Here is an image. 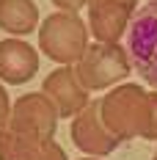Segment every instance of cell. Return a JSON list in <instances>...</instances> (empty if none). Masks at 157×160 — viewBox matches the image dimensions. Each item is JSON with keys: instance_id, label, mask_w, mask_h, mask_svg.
Wrapping results in <instances>:
<instances>
[{"instance_id": "obj_1", "label": "cell", "mask_w": 157, "mask_h": 160, "mask_svg": "<svg viewBox=\"0 0 157 160\" xmlns=\"http://www.w3.org/2000/svg\"><path fill=\"white\" fill-rule=\"evenodd\" d=\"M149 105L152 102L146 88L135 83H121L99 99V116L108 132H113L119 141H132L135 135H143L149 124Z\"/></svg>"}, {"instance_id": "obj_2", "label": "cell", "mask_w": 157, "mask_h": 160, "mask_svg": "<svg viewBox=\"0 0 157 160\" xmlns=\"http://www.w3.org/2000/svg\"><path fill=\"white\" fill-rule=\"evenodd\" d=\"M39 47L50 61L72 66L83 58L88 50V31L86 22L75 11H58L50 14L39 28Z\"/></svg>"}, {"instance_id": "obj_3", "label": "cell", "mask_w": 157, "mask_h": 160, "mask_svg": "<svg viewBox=\"0 0 157 160\" xmlns=\"http://www.w3.org/2000/svg\"><path fill=\"white\" fill-rule=\"evenodd\" d=\"M75 72L88 91H102L113 83L130 78L132 61H130V52L121 44L96 42V44H88V50L83 52V58L75 66Z\"/></svg>"}, {"instance_id": "obj_4", "label": "cell", "mask_w": 157, "mask_h": 160, "mask_svg": "<svg viewBox=\"0 0 157 160\" xmlns=\"http://www.w3.org/2000/svg\"><path fill=\"white\" fill-rule=\"evenodd\" d=\"M130 61L135 72L157 91V0L141 6L130 22Z\"/></svg>"}, {"instance_id": "obj_5", "label": "cell", "mask_w": 157, "mask_h": 160, "mask_svg": "<svg viewBox=\"0 0 157 160\" xmlns=\"http://www.w3.org/2000/svg\"><path fill=\"white\" fill-rule=\"evenodd\" d=\"M58 111L52 105L44 91L42 94H22L11 105V119H8V127L19 130L25 135H31L36 141H52L55 130H58Z\"/></svg>"}, {"instance_id": "obj_6", "label": "cell", "mask_w": 157, "mask_h": 160, "mask_svg": "<svg viewBox=\"0 0 157 160\" xmlns=\"http://www.w3.org/2000/svg\"><path fill=\"white\" fill-rule=\"evenodd\" d=\"M72 141L77 149H83L86 155L91 158H105L110 155L116 146L121 144L113 132H108V127L102 124V116H99V99L88 102L83 111L75 116L72 122Z\"/></svg>"}, {"instance_id": "obj_7", "label": "cell", "mask_w": 157, "mask_h": 160, "mask_svg": "<svg viewBox=\"0 0 157 160\" xmlns=\"http://www.w3.org/2000/svg\"><path fill=\"white\" fill-rule=\"evenodd\" d=\"M42 88H44V94L52 99L58 116H63V119L77 116V113L88 105V88L80 83L75 66H61V69L50 72L47 78L42 80Z\"/></svg>"}, {"instance_id": "obj_8", "label": "cell", "mask_w": 157, "mask_h": 160, "mask_svg": "<svg viewBox=\"0 0 157 160\" xmlns=\"http://www.w3.org/2000/svg\"><path fill=\"white\" fill-rule=\"evenodd\" d=\"M88 11H91V36L105 44H119L138 8L135 0H108L102 6H91Z\"/></svg>"}, {"instance_id": "obj_9", "label": "cell", "mask_w": 157, "mask_h": 160, "mask_svg": "<svg viewBox=\"0 0 157 160\" xmlns=\"http://www.w3.org/2000/svg\"><path fill=\"white\" fill-rule=\"evenodd\" d=\"M39 72V52L22 39L0 42V80L6 83H28Z\"/></svg>"}, {"instance_id": "obj_10", "label": "cell", "mask_w": 157, "mask_h": 160, "mask_svg": "<svg viewBox=\"0 0 157 160\" xmlns=\"http://www.w3.org/2000/svg\"><path fill=\"white\" fill-rule=\"evenodd\" d=\"M39 25V8L33 0H0V28L11 36H28Z\"/></svg>"}, {"instance_id": "obj_11", "label": "cell", "mask_w": 157, "mask_h": 160, "mask_svg": "<svg viewBox=\"0 0 157 160\" xmlns=\"http://www.w3.org/2000/svg\"><path fill=\"white\" fill-rule=\"evenodd\" d=\"M44 141H36L31 135L14 127H0V160H33L42 152Z\"/></svg>"}, {"instance_id": "obj_12", "label": "cell", "mask_w": 157, "mask_h": 160, "mask_svg": "<svg viewBox=\"0 0 157 160\" xmlns=\"http://www.w3.org/2000/svg\"><path fill=\"white\" fill-rule=\"evenodd\" d=\"M149 124H146V130H143L141 138H146V141H157V91H152L149 94Z\"/></svg>"}, {"instance_id": "obj_13", "label": "cell", "mask_w": 157, "mask_h": 160, "mask_svg": "<svg viewBox=\"0 0 157 160\" xmlns=\"http://www.w3.org/2000/svg\"><path fill=\"white\" fill-rule=\"evenodd\" d=\"M33 160H66V152H63V146H58L55 141H47V144L42 146V152Z\"/></svg>"}, {"instance_id": "obj_14", "label": "cell", "mask_w": 157, "mask_h": 160, "mask_svg": "<svg viewBox=\"0 0 157 160\" xmlns=\"http://www.w3.org/2000/svg\"><path fill=\"white\" fill-rule=\"evenodd\" d=\"M8 119H11V97H8V91L0 83V127H6Z\"/></svg>"}, {"instance_id": "obj_15", "label": "cell", "mask_w": 157, "mask_h": 160, "mask_svg": "<svg viewBox=\"0 0 157 160\" xmlns=\"http://www.w3.org/2000/svg\"><path fill=\"white\" fill-rule=\"evenodd\" d=\"M52 3H55L61 11H75V14H77L83 6H88V0H52Z\"/></svg>"}, {"instance_id": "obj_16", "label": "cell", "mask_w": 157, "mask_h": 160, "mask_svg": "<svg viewBox=\"0 0 157 160\" xmlns=\"http://www.w3.org/2000/svg\"><path fill=\"white\" fill-rule=\"evenodd\" d=\"M102 3H108V0H88V8L91 6H102Z\"/></svg>"}, {"instance_id": "obj_17", "label": "cell", "mask_w": 157, "mask_h": 160, "mask_svg": "<svg viewBox=\"0 0 157 160\" xmlns=\"http://www.w3.org/2000/svg\"><path fill=\"white\" fill-rule=\"evenodd\" d=\"M83 160H94V158H83Z\"/></svg>"}, {"instance_id": "obj_18", "label": "cell", "mask_w": 157, "mask_h": 160, "mask_svg": "<svg viewBox=\"0 0 157 160\" xmlns=\"http://www.w3.org/2000/svg\"><path fill=\"white\" fill-rule=\"evenodd\" d=\"M152 160H157V155H155V158H152Z\"/></svg>"}]
</instances>
